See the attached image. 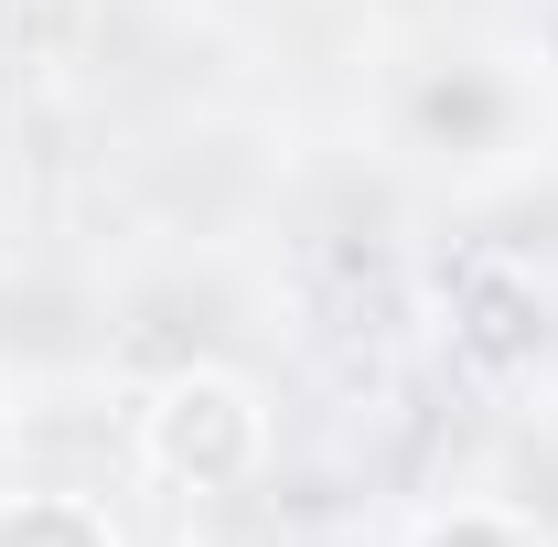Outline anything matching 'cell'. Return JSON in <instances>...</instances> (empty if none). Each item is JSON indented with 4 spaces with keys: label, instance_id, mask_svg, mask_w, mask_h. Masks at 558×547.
I'll return each instance as SVG.
<instances>
[{
    "label": "cell",
    "instance_id": "6da1fadb",
    "mask_svg": "<svg viewBox=\"0 0 558 547\" xmlns=\"http://www.w3.org/2000/svg\"><path fill=\"white\" fill-rule=\"evenodd\" d=\"M140 462L161 483H183V494H236V483L269 462V409H258V387L226 376V365L161 376L150 409H140Z\"/></svg>",
    "mask_w": 558,
    "mask_h": 547
},
{
    "label": "cell",
    "instance_id": "7a4b0ae2",
    "mask_svg": "<svg viewBox=\"0 0 558 547\" xmlns=\"http://www.w3.org/2000/svg\"><path fill=\"white\" fill-rule=\"evenodd\" d=\"M494 119H505V97H494L473 65H451V75L418 86V139H429V150H484Z\"/></svg>",
    "mask_w": 558,
    "mask_h": 547
},
{
    "label": "cell",
    "instance_id": "3957f363",
    "mask_svg": "<svg viewBox=\"0 0 558 547\" xmlns=\"http://www.w3.org/2000/svg\"><path fill=\"white\" fill-rule=\"evenodd\" d=\"M462 343H473L484 365H526V354L548 343V312H537L515 279H484V290H473V323H462Z\"/></svg>",
    "mask_w": 558,
    "mask_h": 547
},
{
    "label": "cell",
    "instance_id": "277c9868",
    "mask_svg": "<svg viewBox=\"0 0 558 547\" xmlns=\"http://www.w3.org/2000/svg\"><path fill=\"white\" fill-rule=\"evenodd\" d=\"M0 547H119V537L75 494H0Z\"/></svg>",
    "mask_w": 558,
    "mask_h": 547
},
{
    "label": "cell",
    "instance_id": "5b68a950",
    "mask_svg": "<svg viewBox=\"0 0 558 547\" xmlns=\"http://www.w3.org/2000/svg\"><path fill=\"white\" fill-rule=\"evenodd\" d=\"M409 547H537L515 515H494V505H462V515H429Z\"/></svg>",
    "mask_w": 558,
    "mask_h": 547
}]
</instances>
